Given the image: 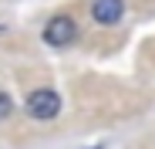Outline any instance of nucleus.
<instances>
[{
    "mask_svg": "<svg viewBox=\"0 0 155 149\" xmlns=\"http://www.w3.org/2000/svg\"><path fill=\"white\" fill-rule=\"evenodd\" d=\"M74 37H78V24H74L68 14L51 17L47 27H44V41H47L51 47H68V44H74Z\"/></svg>",
    "mask_w": 155,
    "mask_h": 149,
    "instance_id": "obj_2",
    "label": "nucleus"
},
{
    "mask_svg": "<svg viewBox=\"0 0 155 149\" xmlns=\"http://www.w3.org/2000/svg\"><path fill=\"white\" fill-rule=\"evenodd\" d=\"M10 112H14V98L7 92H0V119H7Z\"/></svg>",
    "mask_w": 155,
    "mask_h": 149,
    "instance_id": "obj_4",
    "label": "nucleus"
},
{
    "mask_svg": "<svg viewBox=\"0 0 155 149\" xmlns=\"http://www.w3.org/2000/svg\"><path fill=\"white\" fill-rule=\"evenodd\" d=\"M94 149H101V146H94Z\"/></svg>",
    "mask_w": 155,
    "mask_h": 149,
    "instance_id": "obj_5",
    "label": "nucleus"
},
{
    "mask_svg": "<svg viewBox=\"0 0 155 149\" xmlns=\"http://www.w3.org/2000/svg\"><path fill=\"white\" fill-rule=\"evenodd\" d=\"M27 112L37 119V122H51V119H58L61 112V98L54 88H37L27 95Z\"/></svg>",
    "mask_w": 155,
    "mask_h": 149,
    "instance_id": "obj_1",
    "label": "nucleus"
},
{
    "mask_svg": "<svg viewBox=\"0 0 155 149\" xmlns=\"http://www.w3.org/2000/svg\"><path fill=\"white\" fill-rule=\"evenodd\" d=\"M121 14H125V0H94V4H91V17L98 24H105V27L118 24Z\"/></svg>",
    "mask_w": 155,
    "mask_h": 149,
    "instance_id": "obj_3",
    "label": "nucleus"
}]
</instances>
